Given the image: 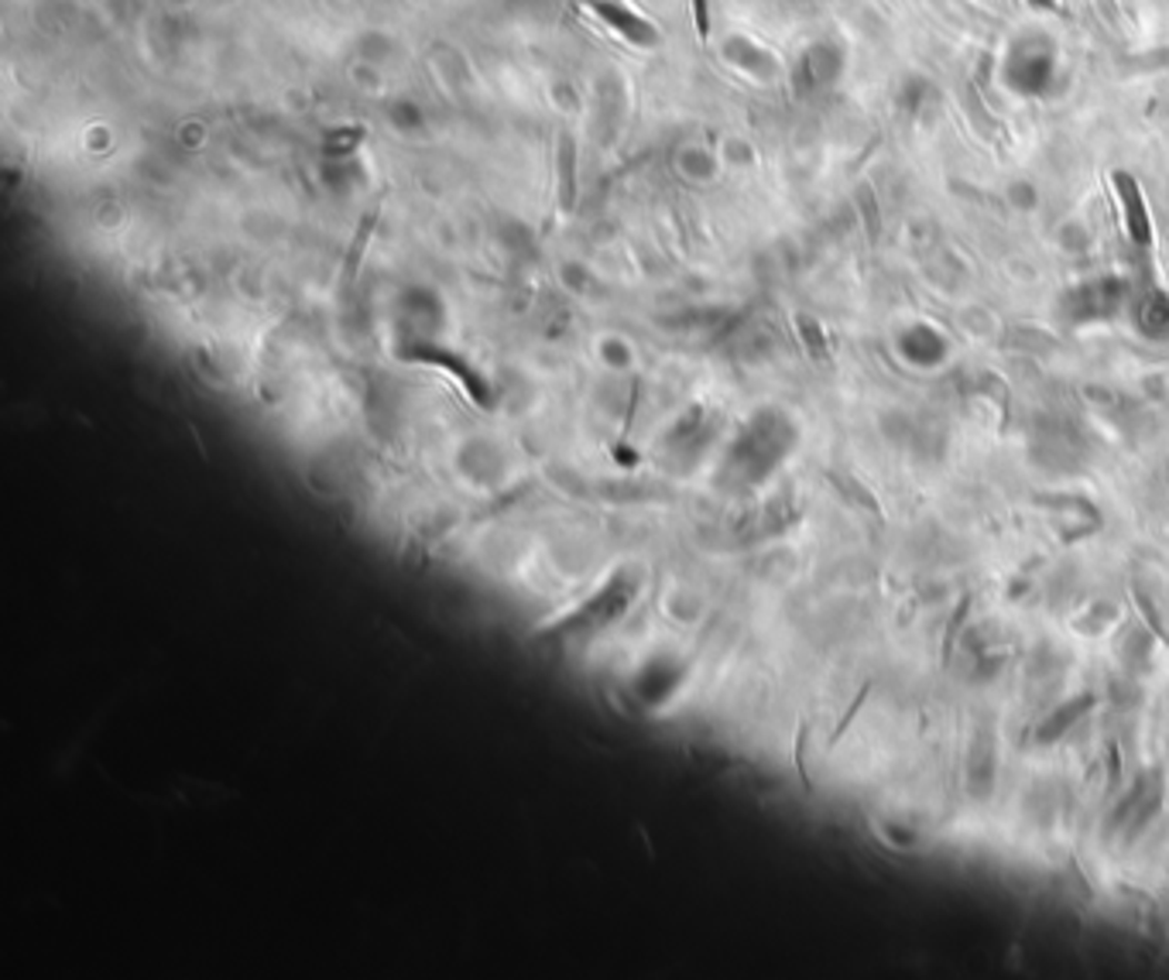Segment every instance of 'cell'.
Returning <instances> with one entry per match:
<instances>
[{"label":"cell","mask_w":1169,"mask_h":980,"mask_svg":"<svg viewBox=\"0 0 1169 980\" xmlns=\"http://www.w3.org/2000/svg\"><path fill=\"white\" fill-rule=\"evenodd\" d=\"M583 4H587L603 24L615 28V31L625 38V42H631L635 49H652V46L659 42V31H656L649 21H645L638 11H631L628 4H621V0H583Z\"/></svg>","instance_id":"1"},{"label":"cell","mask_w":1169,"mask_h":980,"mask_svg":"<svg viewBox=\"0 0 1169 980\" xmlns=\"http://www.w3.org/2000/svg\"><path fill=\"white\" fill-rule=\"evenodd\" d=\"M559 199H562V210H573V199H577V148H573L570 134L559 138Z\"/></svg>","instance_id":"2"},{"label":"cell","mask_w":1169,"mask_h":980,"mask_svg":"<svg viewBox=\"0 0 1169 980\" xmlns=\"http://www.w3.org/2000/svg\"><path fill=\"white\" fill-rule=\"evenodd\" d=\"M697 24H700V31H707V18H703V0H697Z\"/></svg>","instance_id":"3"}]
</instances>
